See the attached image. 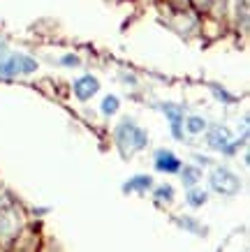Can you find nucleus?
Listing matches in <instances>:
<instances>
[{"instance_id": "obj_11", "label": "nucleus", "mask_w": 250, "mask_h": 252, "mask_svg": "<svg viewBox=\"0 0 250 252\" xmlns=\"http://www.w3.org/2000/svg\"><path fill=\"white\" fill-rule=\"evenodd\" d=\"M188 201H190V206H202L206 201V192L204 190H192L188 194Z\"/></svg>"}, {"instance_id": "obj_15", "label": "nucleus", "mask_w": 250, "mask_h": 252, "mask_svg": "<svg viewBox=\"0 0 250 252\" xmlns=\"http://www.w3.org/2000/svg\"><path fill=\"white\" fill-rule=\"evenodd\" d=\"M63 65H68V67H76V65H79V58H76V56H65V58H63Z\"/></svg>"}, {"instance_id": "obj_13", "label": "nucleus", "mask_w": 250, "mask_h": 252, "mask_svg": "<svg viewBox=\"0 0 250 252\" xmlns=\"http://www.w3.org/2000/svg\"><path fill=\"white\" fill-rule=\"evenodd\" d=\"M197 178H199V169H195V167H185V169H183V183H185V185H192Z\"/></svg>"}, {"instance_id": "obj_9", "label": "nucleus", "mask_w": 250, "mask_h": 252, "mask_svg": "<svg viewBox=\"0 0 250 252\" xmlns=\"http://www.w3.org/2000/svg\"><path fill=\"white\" fill-rule=\"evenodd\" d=\"M151 185V178L148 176H137V178H132L130 183H125V190H146Z\"/></svg>"}, {"instance_id": "obj_4", "label": "nucleus", "mask_w": 250, "mask_h": 252, "mask_svg": "<svg viewBox=\"0 0 250 252\" xmlns=\"http://www.w3.org/2000/svg\"><path fill=\"white\" fill-rule=\"evenodd\" d=\"M100 84H98V79L95 77H81V79H76L74 81V93H76V97L79 99H88L93 97L95 93H98Z\"/></svg>"}, {"instance_id": "obj_14", "label": "nucleus", "mask_w": 250, "mask_h": 252, "mask_svg": "<svg viewBox=\"0 0 250 252\" xmlns=\"http://www.w3.org/2000/svg\"><path fill=\"white\" fill-rule=\"evenodd\" d=\"M172 188H169V185H165V188H160L158 190V199H172Z\"/></svg>"}, {"instance_id": "obj_1", "label": "nucleus", "mask_w": 250, "mask_h": 252, "mask_svg": "<svg viewBox=\"0 0 250 252\" xmlns=\"http://www.w3.org/2000/svg\"><path fill=\"white\" fill-rule=\"evenodd\" d=\"M116 139H118V146H121V151L125 155L132 153V151H139V148H144L146 146V132L139 130L137 125L132 123H123L121 127L116 130Z\"/></svg>"}, {"instance_id": "obj_3", "label": "nucleus", "mask_w": 250, "mask_h": 252, "mask_svg": "<svg viewBox=\"0 0 250 252\" xmlns=\"http://www.w3.org/2000/svg\"><path fill=\"white\" fill-rule=\"evenodd\" d=\"M37 63L26 58V56H14L7 63H0V74H21V72H35Z\"/></svg>"}, {"instance_id": "obj_8", "label": "nucleus", "mask_w": 250, "mask_h": 252, "mask_svg": "<svg viewBox=\"0 0 250 252\" xmlns=\"http://www.w3.org/2000/svg\"><path fill=\"white\" fill-rule=\"evenodd\" d=\"M209 144L213 146V148H227V144H229V132L225 130V127H215V130L209 134Z\"/></svg>"}, {"instance_id": "obj_7", "label": "nucleus", "mask_w": 250, "mask_h": 252, "mask_svg": "<svg viewBox=\"0 0 250 252\" xmlns=\"http://www.w3.org/2000/svg\"><path fill=\"white\" fill-rule=\"evenodd\" d=\"M165 114L169 116V121H172V130H174V137H181V121H183V111H181L179 107L165 104Z\"/></svg>"}, {"instance_id": "obj_10", "label": "nucleus", "mask_w": 250, "mask_h": 252, "mask_svg": "<svg viewBox=\"0 0 250 252\" xmlns=\"http://www.w3.org/2000/svg\"><path fill=\"white\" fill-rule=\"evenodd\" d=\"M206 127L204 118H197V116H192V118H188V132L190 134H199V132Z\"/></svg>"}, {"instance_id": "obj_6", "label": "nucleus", "mask_w": 250, "mask_h": 252, "mask_svg": "<svg viewBox=\"0 0 250 252\" xmlns=\"http://www.w3.org/2000/svg\"><path fill=\"white\" fill-rule=\"evenodd\" d=\"M19 229V220L12 213H0V238H12Z\"/></svg>"}, {"instance_id": "obj_5", "label": "nucleus", "mask_w": 250, "mask_h": 252, "mask_svg": "<svg viewBox=\"0 0 250 252\" xmlns=\"http://www.w3.org/2000/svg\"><path fill=\"white\" fill-rule=\"evenodd\" d=\"M155 167H158L160 171H179V169H181V162L176 160L169 151H160V153L155 155Z\"/></svg>"}, {"instance_id": "obj_12", "label": "nucleus", "mask_w": 250, "mask_h": 252, "mask_svg": "<svg viewBox=\"0 0 250 252\" xmlns=\"http://www.w3.org/2000/svg\"><path fill=\"white\" fill-rule=\"evenodd\" d=\"M102 111H105V114H116V111H118V99H116L114 95L105 97V102H102Z\"/></svg>"}, {"instance_id": "obj_2", "label": "nucleus", "mask_w": 250, "mask_h": 252, "mask_svg": "<svg viewBox=\"0 0 250 252\" xmlns=\"http://www.w3.org/2000/svg\"><path fill=\"white\" fill-rule=\"evenodd\" d=\"M211 185L213 190L220 192V194H236L239 192V178L227 169H218L211 176Z\"/></svg>"}]
</instances>
